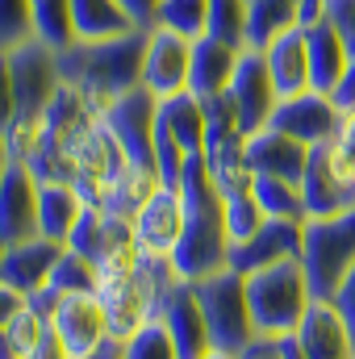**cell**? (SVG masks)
Here are the masks:
<instances>
[{
	"mask_svg": "<svg viewBox=\"0 0 355 359\" xmlns=\"http://www.w3.org/2000/svg\"><path fill=\"white\" fill-rule=\"evenodd\" d=\"M180 196H184V238L172 251V268L180 280H205L213 271L230 268V238H226V217H222V196L205 172V159L192 155L180 172Z\"/></svg>",
	"mask_w": 355,
	"mask_h": 359,
	"instance_id": "obj_1",
	"label": "cell"
},
{
	"mask_svg": "<svg viewBox=\"0 0 355 359\" xmlns=\"http://www.w3.org/2000/svg\"><path fill=\"white\" fill-rule=\"evenodd\" d=\"M147 34L134 29L126 38L109 42H72L59 50V76L63 84L80 88L92 104H113L117 96L142 88V63H147Z\"/></svg>",
	"mask_w": 355,
	"mask_h": 359,
	"instance_id": "obj_2",
	"label": "cell"
},
{
	"mask_svg": "<svg viewBox=\"0 0 355 359\" xmlns=\"http://www.w3.org/2000/svg\"><path fill=\"white\" fill-rule=\"evenodd\" d=\"M176 280L180 276H176V268H172V259H151V255L130 271V276L105 280V284L96 288V297H100V305H105L109 334H113L117 343H126V339L138 334L142 326L159 322V309H163V301H168V292H172Z\"/></svg>",
	"mask_w": 355,
	"mask_h": 359,
	"instance_id": "obj_3",
	"label": "cell"
},
{
	"mask_svg": "<svg viewBox=\"0 0 355 359\" xmlns=\"http://www.w3.org/2000/svg\"><path fill=\"white\" fill-rule=\"evenodd\" d=\"M314 301L318 297L305 280L301 259H284L276 268H260L247 276V305H251V322H255L260 339L297 334V326L305 322Z\"/></svg>",
	"mask_w": 355,
	"mask_h": 359,
	"instance_id": "obj_4",
	"label": "cell"
},
{
	"mask_svg": "<svg viewBox=\"0 0 355 359\" xmlns=\"http://www.w3.org/2000/svg\"><path fill=\"white\" fill-rule=\"evenodd\" d=\"M67 247L80 251L84 259H92L100 284L130 276V271L147 259V251H142V243H138V234H134V222L109 213L105 205H88V209L80 213V222H76ZM100 284H96V288H100Z\"/></svg>",
	"mask_w": 355,
	"mask_h": 359,
	"instance_id": "obj_5",
	"label": "cell"
},
{
	"mask_svg": "<svg viewBox=\"0 0 355 359\" xmlns=\"http://www.w3.org/2000/svg\"><path fill=\"white\" fill-rule=\"evenodd\" d=\"M301 268L318 301H330L355 268V209L335 217H309L301 230Z\"/></svg>",
	"mask_w": 355,
	"mask_h": 359,
	"instance_id": "obj_6",
	"label": "cell"
},
{
	"mask_svg": "<svg viewBox=\"0 0 355 359\" xmlns=\"http://www.w3.org/2000/svg\"><path fill=\"white\" fill-rule=\"evenodd\" d=\"M192 288H196V301L205 309L213 351L243 355L260 339L255 322H251V305H247V276H239L234 268H222L205 280H192Z\"/></svg>",
	"mask_w": 355,
	"mask_h": 359,
	"instance_id": "obj_7",
	"label": "cell"
},
{
	"mask_svg": "<svg viewBox=\"0 0 355 359\" xmlns=\"http://www.w3.org/2000/svg\"><path fill=\"white\" fill-rule=\"evenodd\" d=\"M126 168H130V159H126L121 142L113 138V130H109L105 117H100L88 134L76 142V151H72V159H67V176L63 180L76 184L80 196H84L88 205H105L109 192L117 188V180L126 176Z\"/></svg>",
	"mask_w": 355,
	"mask_h": 359,
	"instance_id": "obj_8",
	"label": "cell"
},
{
	"mask_svg": "<svg viewBox=\"0 0 355 359\" xmlns=\"http://www.w3.org/2000/svg\"><path fill=\"white\" fill-rule=\"evenodd\" d=\"M8 76H13V92H17V117H42L63 88L59 46H51L42 38L13 46L8 50Z\"/></svg>",
	"mask_w": 355,
	"mask_h": 359,
	"instance_id": "obj_9",
	"label": "cell"
},
{
	"mask_svg": "<svg viewBox=\"0 0 355 359\" xmlns=\"http://www.w3.org/2000/svg\"><path fill=\"white\" fill-rule=\"evenodd\" d=\"M100 117L113 130V138L121 142L126 159L155 172V117H159V100L147 88H134L126 96H117L113 104H105Z\"/></svg>",
	"mask_w": 355,
	"mask_h": 359,
	"instance_id": "obj_10",
	"label": "cell"
},
{
	"mask_svg": "<svg viewBox=\"0 0 355 359\" xmlns=\"http://www.w3.org/2000/svg\"><path fill=\"white\" fill-rule=\"evenodd\" d=\"M226 92H230V100L239 109V126H243L247 138L267 130L280 96H276L272 72H267V63H264V50H255V46L239 50V63H234V76H230V88Z\"/></svg>",
	"mask_w": 355,
	"mask_h": 359,
	"instance_id": "obj_11",
	"label": "cell"
},
{
	"mask_svg": "<svg viewBox=\"0 0 355 359\" xmlns=\"http://www.w3.org/2000/svg\"><path fill=\"white\" fill-rule=\"evenodd\" d=\"M51 330L59 334V343L72 351V359L92 355L96 347H105L113 334H109V318H105V305L96 292H67L59 297L55 313H51Z\"/></svg>",
	"mask_w": 355,
	"mask_h": 359,
	"instance_id": "obj_12",
	"label": "cell"
},
{
	"mask_svg": "<svg viewBox=\"0 0 355 359\" xmlns=\"http://www.w3.org/2000/svg\"><path fill=\"white\" fill-rule=\"evenodd\" d=\"M184 226H188V213H184V196L176 184H159L151 201L134 213V234L151 259H172V251L184 238Z\"/></svg>",
	"mask_w": 355,
	"mask_h": 359,
	"instance_id": "obj_13",
	"label": "cell"
},
{
	"mask_svg": "<svg viewBox=\"0 0 355 359\" xmlns=\"http://www.w3.org/2000/svg\"><path fill=\"white\" fill-rule=\"evenodd\" d=\"M188 72H192V42L172 29H151L147 34V63H142V88L155 100H168L188 92Z\"/></svg>",
	"mask_w": 355,
	"mask_h": 359,
	"instance_id": "obj_14",
	"label": "cell"
},
{
	"mask_svg": "<svg viewBox=\"0 0 355 359\" xmlns=\"http://www.w3.org/2000/svg\"><path fill=\"white\" fill-rule=\"evenodd\" d=\"M339 113H343V109H339L330 96H322V92H301V96L280 100L267 126L280 130V134H288V138H297L301 147H322V142H330V134H335V126H339Z\"/></svg>",
	"mask_w": 355,
	"mask_h": 359,
	"instance_id": "obj_15",
	"label": "cell"
},
{
	"mask_svg": "<svg viewBox=\"0 0 355 359\" xmlns=\"http://www.w3.org/2000/svg\"><path fill=\"white\" fill-rule=\"evenodd\" d=\"M301 230H305V222L267 217L247 243L230 247V268L239 276H251L260 268H276L284 259H301Z\"/></svg>",
	"mask_w": 355,
	"mask_h": 359,
	"instance_id": "obj_16",
	"label": "cell"
},
{
	"mask_svg": "<svg viewBox=\"0 0 355 359\" xmlns=\"http://www.w3.org/2000/svg\"><path fill=\"white\" fill-rule=\"evenodd\" d=\"M159 322L168 326L172 343H176L180 359H205L213 351V339H209V322H205V309L196 301V288L192 280H176L163 309H159Z\"/></svg>",
	"mask_w": 355,
	"mask_h": 359,
	"instance_id": "obj_17",
	"label": "cell"
},
{
	"mask_svg": "<svg viewBox=\"0 0 355 359\" xmlns=\"http://www.w3.org/2000/svg\"><path fill=\"white\" fill-rule=\"evenodd\" d=\"M0 234L8 247L42 238V230H38V176L25 163H8V172L0 180Z\"/></svg>",
	"mask_w": 355,
	"mask_h": 359,
	"instance_id": "obj_18",
	"label": "cell"
},
{
	"mask_svg": "<svg viewBox=\"0 0 355 359\" xmlns=\"http://www.w3.org/2000/svg\"><path fill=\"white\" fill-rule=\"evenodd\" d=\"M301 196H305V213L309 217H335L355 209V184L326 155V147L309 151V168L301 176Z\"/></svg>",
	"mask_w": 355,
	"mask_h": 359,
	"instance_id": "obj_19",
	"label": "cell"
},
{
	"mask_svg": "<svg viewBox=\"0 0 355 359\" xmlns=\"http://www.w3.org/2000/svg\"><path fill=\"white\" fill-rule=\"evenodd\" d=\"M305 359H355V330L330 301H314L305 322L297 326Z\"/></svg>",
	"mask_w": 355,
	"mask_h": 359,
	"instance_id": "obj_20",
	"label": "cell"
},
{
	"mask_svg": "<svg viewBox=\"0 0 355 359\" xmlns=\"http://www.w3.org/2000/svg\"><path fill=\"white\" fill-rule=\"evenodd\" d=\"M309 151L314 147H301L297 138L280 134V130H260L247 138V159H251V172L255 176H272V180H293L301 184L305 168H309Z\"/></svg>",
	"mask_w": 355,
	"mask_h": 359,
	"instance_id": "obj_21",
	"label": "cell"
},
{
	"mask_svg": "<svg viewBox=\"0 0 355 359\" xmlns=\"http://www.w3.org/2000/svg\"><path fill=\"white\" fill-rule=\"evenodd\" d=\"M264 63L272 72V84H276V96L288 100V96H301L309 88V42H305V29H284L280 38H272L264 46Z\"/></svg>",
	"mask_w": 355,
	"mask_h": 359,
	"instance_id": "obj_22",
	"label": "cell"
},
{
	"mask_svg": "<svg viewBox=\"0 0 355 359\" xmlns=\"http://www.w3.org/2000/svg\"><path fill=\"white\" fill-rule=\"evenodd\" d=\"M59 255H63V247L51 243V238L13 243V247L4 251V259H0V280L13 284V288L25 292V297H34L38 288L51 284V271H55V264H59Z\"/></svg>",
	"mask_w": 355,
	"mask_h": 359,
	"instance_id": "obj_23",
	"label": "cell"
},
{
	"mask_svg": "<svg viewBox=\"0 0 355 359\" xmlns=\"http://www.w3.org/2000/svg\"><path fill=\"white\" fill-rule=\"evenodd\" d=\"M84 209H88V201L80 196L76 184H67V180H38V230H42V238L67 247V238H72V230H76Z\"/></svg>",
	"mask_w": 355,
	"mask_h": 359,
	"instance_id": "obj_24",
	"label": "cell"
},
{
	"mask_svg": "<svg viewBox=\"0 0 355 359\" xmlns=\"http://www.w3.org/2000/svg\"><path fill=\"white\" fill-rule=\"evenodd\" d=\"M67 21L76 42H109L138 29L121 0H67Z\"/></svg>",
	"mask_w": 355,
	"mask_h": 359,
	"instance_id": "obj_25",
	"label": "cell"
},
{
	"mask_svg": "<svg viewBox=\"0 0 355 359\" xmlns=\"http://www.w3.org/2000/svg\"><path fill=\"white\" fill-rule=\"evenodd\" d=\"M305 42H309V88L322 92V96H330V92L339 88V80L347 76L351 55H347V46H343L339 29H335L330 21L305 29Z\"/></svg>",
	"mask_w": 355,
	"mask_h": 359,
	"instance_id": "obj_26",
	"label": "cell"
},
{
	"mask_svg": "<svg viewBox=\"0 0 355 359\" xmlns=\"http://www.w3.org/2000/svg\"><path fill=\"white\" fill-rule=\"evenodd\" d=\"M234 63H239V50H234V46H226V42H213V38H201V42H192V72H188V92H192L196 100L226 92V88H230V76H234Z\"/></svg>",
	"mask_w": 355,
	"mask_h": 359,
	"instance_id": "obj_27",
	"label": "cell"
},
{
	"mask_svg": "<svg viewBox=\"0 0 355 359\" xmlns=\"http://www.w3.org/2000/svg\"><path fill=\"white\" fill-rule=\"evenodd\" d=\"M159 121L172 130V138L180 142V151L192 159L205 151V134H209V121H205V104L192 96V92H180L159 100Z\"/></svg>",
	"mask_w": 355,
	"mask_h": 359,
	"instance_id": "obj_28",
	"label": "cell"
},
{
	"mask_svg": "<svg viewBox=\"0 0 355 359\" xmlns=\"http://www.w3.org/2000/svg\"><path fill=\"white\" fill-rule=\"evenodd\" d=\"M297 25V0H251V17H247V46L264 50L272 38H280L284 29Z\"/></svg>",
	"mask_w": 355,
	"mask_h": 359,
	"instance_id": "obj_29",
	"label": "cell"
},
{
	"mask_svg": "<svg viewBox=\"0 0 355 359\" xmlns=\"http://www.w3.org/2000/svg\"><path fill=\"white\" fill-rule=\"evenodd\" d=\"M222 217H226V238H230V247L247 243V238L267 222V213H264V205H260V196H255V188L226 192V196H222Z\"/></svg>",
	"mask_w": 355,
	"mask_h": 359,
	"instance_id": "obj_30",
	"label": "cell"
},
{
	"mask_svg": "<svg viewBox=\"0 0 355 359\" xmlns=\"http://www.w3.org/2000/svg\"><path fill=\"white\" fill-rule=\"evenodd\" d=\"M155 25L172 29L188 42H201L209 34V0H159Z\"/></svg>",
	"mask_w": 355,
	"mask_h": 359,
	"instance_id": "obj_31",
	"label": "cell"
},
{
	"mask_svg": "<svg viewBox=\"0 0 355 359\" xmlns=\"http://www.w3.org/2000/svg\"><path fill=\"white\" fill-rule=\"evenodd\" d=\"M155 188H159V172L130 163V168H126V176L117 180V188L109 192L105 209H109V213H117V217H130V222H134V213L151 201V192H155Z\"/></svg>",
	"mask_w": 355,
	"mask_h": 359,
	"instance_id": "obj_32",
	"label": "cell"
},
{
	"mask_svg": "<svg viewBox=\"0 0 355 359\" xmlns=\"http://www.w3.org/2000/svg\"><path fill=\"white\" fill-rule=\"evenodd\" d=\"M255 196L264 205L267 217H284V222H309L305 213V196H301V184L293 180H272V176H255Z\"/></svg>",
	"mask_w": 355,
	"mask_h": 359,
	"instance_id": "obj_33",
	"label": "cell"
},
{
	"mask_svg": "<svg viewBox=\"0 0 355 359\" xmlns=\"http://www.w3.org/2000/svg\"><path fill=\"white\" fill-rule=\"evenodd\" d=\"M247 17H251V0H209V34L205 38L243 50L247 46Z\"/></svg>",
	"mask_w": 355,
	"mask_h": 359,
	"instance_id": "obj_34",
	"label": "cell"
},
{
	"mask_svg": "<svg viewBox=\"0 0 355 359\" xmlns=\"http://www.w3.org/2000/svg\"><path fill=\"white\" fill-rule=\"evenodd\" d=\"M34 38H38L34 0H0V50L8 55L13 46H25Z\"/></svg>",
	"mask_w": 355,
	"mask_h": 359,
	"instance_id": "obj_35",
	"label": "cell"
},
{
	"mask_svg": "<svg viewBox=\"0 0 355 359\" xmlns=\"http://www.w3.org/2000/svg\"><path fill=\"white\" fill-rule=\"evenodd\" d=\"M96 284H100V276L92 268V259H84V255L72 251V247H63L59 264L51 271V288H55L59 297H67V292H96Z\"/></svg>",
	"mask_w": 355,
	"mask_h": 359,
	"instance_id": "obj_36",
	"label": "cell"
},
{
	"mask_svg": "<svg viewBox=\"0 0 355 359\" xmlns=\"http://www.w3.org/2000/svg\"><path fill=\"white\" fill-rule=\"evenodd\" d=\"M121 347H126V359H180L176 343H172V334H168V326H163V322L142 326V330H138V334H130Z\"/></svg>",
	"mask_w": 355,
	"mask_h": 359,
	"instance_id": "obj_37",
	"label": "cell"
},
{
	"mask_svg": "<svg viewBox=\"0 0 355 359\" xmlns=\"http://www.w3.org/2000/svg\"><path fill=\"white\" fill-rule=\"evenodd\" d=\"M34 13H38V38L51 42V46H72V21H67V0H34Z\"/></svg>",
	"mask_w": 355,
	"mask_h": 359,
	"instance_id": "obj_38",
	"label": "cell"
},
{
	"mask_svg": "<svg viewBox=\"0 0 355 359\" xmlns=\"http://www.w3.org/2000/svg\"><path fill=\"white\" fill-rule=\"evenodd\" d=\"M322 147H326L330 163L355 184V109H343V113H339V126H335L330 142H322Z\"/></svg>",
	"mask_w": 355,
	"mask_h": 359,
	"instance_id": "obj_39",
	"label": "cell"
},
{
	"mask_svg": "<svg viewBox=\"0 0 355 359\" xmlns=\"http://www.w3.org/2000/svg\"><path fill=\"white\" fill-rule=\"evenodd\" d=\"M46 330H51V318H42L34 305H25V309L4 326V334L13 339V347H17V355H21V359H25L38 343H42V339H46Z\"/></svg>",
	"mask_w": 355,
	"mask_h": 359,
	"instance_id": "obj_40",
	"label": "cell"
},
{
	"mask_svg": "<svg viewBox=\"0 0 355 359\" xmlns=\"http://www.w3.org/2000/svg\"><path fill=\"white\" fill-rule=\"evenodd\" d=\"M326 21L339 29V38H343V46H347V55L355 59V0H330Z\"/></svg>",
	"mask_w": 355,
	"mask_h": 359,
	"instance_id": "obj_41",
	"label": "cell"
},
{
	"mask_svg": "<svg viewBox=\"0 0 355 359\" xmlns=\"http://www.w3.org/2000/svg\"><path fill=\"white\" fill-rule=\"evenodd\" d=\"M13 121H17V92H13V76H8V55L0 50V138Z\"/></svg>",
	"mask_w": 355,
	"mask_h": 359,
	"instance_id": "obj_42",
	"label": "cell"
},
{
	"mask_svg": "<svg viewBox=\"0 0 355 359\" xmlns=\"http://www.w3.org/2000/svg\"><path fill=\"white\" fill-rule=\"evenodd\" d=\"M330 305H335V309L343 313V322H347V326L355 330V268L347 271V276H343V284L335 288V297H330Z\"/></svg>",
	"mask_w": 355,
	"mask_h": 359,
	"instance_id": "obj_43",
	"label": "cell"
},
{
	"mask_svg": "<svg viewBox=\"0 0 355 359\" xmlns=\"http://www.w3.org/2000/svg\"><path fill=\"white\" fill-rule=\"evenodd\" d=\"M25 305H29V297H25V292H17L13 284H4V280H0V330H4V326H8L21 309H25Z\"/></svg>",
	"mask_w": 355,
	"mask_h": 359,
	"instance_id": "obj_44",
	"label": "cell"
},
{
	"mask_svg": "<svg viewBox=\"0 0 355 359\" xmlns=\"http://www.w3.org/2000/svg\"><path fill=\"white\" fill-rule=\"evenodd\" d=\"M330 0H297V29H314L326 21Z\"/></svg>",
	"mask_w": 355,
	"mask_h": 359,
	"instance_id": "obj_45",
	"label": "cell"
},
{
	"mask_svg": "<svg viewBox=\"0 0 355 359\" xmlns=\"http://www.w3.org/2000/svg\"><path fill=\"white\" fill-rule=\"evenodd\" d=\"M126 4V13L138 21V29H155V8H159V0H121Z\"/></svg>",
	"mask_w": 355,
	"mask_h": 359,
	"instance_id": "obj_46",
	"label": "cell"
},
{
	"mask_svg": "<svg viewBox=\"0 0 355 359\" xmlns=\"http://www.w3.org/2000/svg\"><path fill=\"white\" fill-rule=\"evenodd\" d=\"M25 359H72V351L59 343V334H55V330H46V339H42V343H38Z\"/></svg>",
	"mask_w": 355,
	"mask_h": 359,
	"instance_id": "obj_47",
	"label": "cell"
},
{
	"mask_svg": "<svg viewBox=\"0 0 355 359\" xmlns=\"http://www.w3.org/2000/svg\"><path fill=\"white\" fill-rule=\"evenodd\" d=\"M330 100H335L339 109H355V59L347 63V76L339 80V88L330 92Z\"/></svg>",
	"mask_w": 355,
	"mask_h": 359,
	"instance_id": "obj_48",
	"label": "cell"
},
{
	"mask_svg": "<svg viewBox=\"0 0 355 359\" xmlns=\"http://www.w3.org/2000/svg\"><path fill=\"white\" fill-rule=\"evenodd\" d=\"M239 359H280V351H276V339H255L247 351Z\"/></svg>",
	"mask_w": 355,
	"mask_h": 359,
	"instance_id": "obj_49",
	"label": "cell"
},
{
	"mask_svg": "<svg viewBox=\"0 0 355 359\" xmlns=\"http://www.w3.org/2000/svg\"><path fill=\"white\" fill-rule=\"evenodd\" d=\"M276 351H280V359H305V347H301V339H297V334L276 339Z\"/></svg>",
	"mask_w": 355,
	"mask_h": 359,
	"instance_id": "obj_50",
	"label": "cell"
},
{
	"mask_svg": "<svg viewBox=\"0 0 355 359\" xmlns=\"http://www.w3.org/2000/svg\"><path fill=\"white\" fill-rule=\"evenodd\" d=\"M80 359H126V347H121L117 339H109L105 347H96L92 355H80Z\"/></svg>",
	"mask_w": 355,
	"mask_h": 359,
	"instance_id": "obj_51",
	"label": "cell"
},
{
	"mask_svg": "<svg viewBox=\"0 0 355 359\" xmlns=\"http://www.w3.org/2000/svg\"><path fill=\"white\" fill-rule=\"evenodd\" d=\"M0 359H21L17 355V347H13V339H8L4 330H0Z\"/></svg>",
	"mask_w": 355,
	"mask_h": 359,
	"instance_id": "obj_52",
	"label": "cell"
},
{
	"mask_svg": "<svg viewBox=\"0 0 355 359\" xmlns=\"http://www.w3.org/2000/svg\"><path fill=\"white\" fill-rule=\"evenodd\" d=\"M8 163H13V155H8V147H4V138H0V180L8 172Z\"/></svg>",
	"mask_w": 355,
	"mask_h": 359,
	"instance_id": "obj_53",
	"label": "cell"
},
{
	"mask_svg": "<svg viewBox=\"0 0 355 359\" xmlns=\"http://www.w3.org/2000/svg\"><path fill=\"white\" fill-rule=\"evenodd\" d=\"M205 359H239V355H230V351H209Z\"/></svg>",
	"mask_w": 355,
	"mask_h": 359,
	"instance_id": "obj_54",
	"label": "cell"
},
{
	"mask_svg": "<svg viewBox=\"0 0 355 359\" xmlns=\"http://www.w3.org/2000/svg\"><path fill=\"white\" fill-rule=\"evenodd\" d=\"M4 251H8V243H4V234H0V259H4Z\"/></svg>",
	"mask_w": 355,
	"mask_h": 359,
	"instance_id": "obj_55",
	"label": "cell"
}]
</instances>
